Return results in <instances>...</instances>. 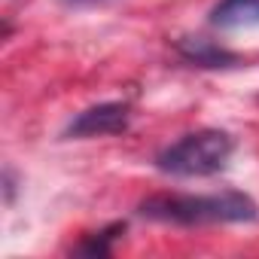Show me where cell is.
Wrapping results in <instances>:
<instances>
[{
	"instance_id": "277c9868",
	"label": "cell",
	"mask_w": 259,
	"mask_h": 259,
	"mask_svg": "<svg viewBox=\"0 0 259 259\" xmlns=\"http://www.w3.org/2000/svg\"><path fill=\"white\" fill-rule=\"evenodd\" d=\"M177 52L189 64H198V67H232V64H238L235 52H229L210 40H201V37H183L177 43Z\"/></svg>"
},
{
	"instance_id": "52a82bcc",
	"label": "cell",
	"mask_w": 259,
	"mask_h": 259,
	"mask_svg": "<svg viewBox=\"0 0 259 259\" xmlns=\"http://www.w3.org/2000/svg\"><path fill=\"white\" fill-rule=\"evenodd\" d=\"M67 7H95V4H104V0H64Z\"/></svg>"
},
{
	"instance_id": "7a4b0ae2",
	"label": "cell",
	"mask_w": 259,
	"mask_h": 259,
	"mask_svg": "<svg viewBox=\"0 0 259 259\" xmlns=\"http://www.w3.org/2000/svg\"><path fill=\"white\" fill-rule=\"evenodd\" d=\"M232 138L220 128H201L156 156V168L171 177H210L220 174L232 159Z\"/></svg>"
},
{
	"instance_id": "ba28073f",
	"label": "cell",
	"mask_w": 259,
	"mask_h": 259,
	"mask_svg": "<svg viewBox=\"0 0 259 259\" xmlns=\"http://www.w3.org/2000/svg\"><path fill=\"white\" fill-rule=\"evenodd\" d=\"M7 201H13V174L7 171Z\"/></svg>"
},
{
	"instance_id": "5b68a950",
	"label": "cell",
	"mask_w": 259,
	"mask_h": 259,
	"mask_svg": "<svg viewBox=\"0 0 259 259\" xmlns=\"http://www.w3.org/2000/svg\"><path fill=\"white\" fill-rule=\"evenodd\" d=\"M213 28H253L259 25V0H220L210 10Z\"/></svg>"
},
{
	"instance_id": "6da1fadb",
	"label": "cell",
	"mask_w": 259,
	"mask_h": 259,
	"mask_svg": "<svg viewBox=\"0 0 259 259\" xmlns=\"http://www.w3.org/2000/svg\"><path fill=\"white\" fill-rule=\"evenodd\" d=\"M138 213L171 226H213V223H250L259 207L250 195L226 189L213 195H153L138 204Z\"/></svg>"
},
{
	"instance_id": "3957f363",
	"label": "cell",
	"mask_w": 259,
	"mask_h": 259,
	"mask_svg": "<svg viewBox=\"0 0 259 259\" xmlns=\"http://www.w3.org/2000/svg\"><path fill=\"white\" fill-rule=\"evenodd\" d=\"M125 128H128V104L104 101L76 113L64 128V138H104V135H122Z\"/></svg>"
},
{
	"instance_id": "8992f818",
	"label": "cell",
	"mask_w": 259,
	"mask_h": 259,
	"mask_svg": "<svg viewBox=\"0 0 259 259\" xmlns=\"http://www.w3.org/2000/svg\"><path fill=\"white\" fill-rule=\"evenodd\" d=\"M122 232H125V223H113L110 229H104V232H98V235H89V238L76 247V253H82V256H107V253L113 250V241H116Z\"/></svg>"
}]
</instances>
